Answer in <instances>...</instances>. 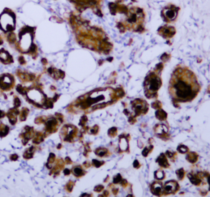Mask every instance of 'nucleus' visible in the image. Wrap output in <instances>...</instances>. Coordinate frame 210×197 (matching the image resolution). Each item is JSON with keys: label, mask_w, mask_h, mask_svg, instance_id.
<instances>
[{"label": "nucleus", "mask_w": 210, "mask_h": 197, "mask_svg": "<svg viewBox=\"0 0 210 197\" xmlns=\"http://www.w3.org/2000/svg\"><path fill=\"white\" fill-rule=\"evenodd\" d=\"M200 88L194 72L186 66H178L171 75L169 92L174 102L187 103L195 98Z\"/></svg>", "instance_id": "1"}, {"label": "nucleus", "mask_w": 210, "mask_h": 197, "mask_svg": "<svg viewBox=\"0 0 210 197\" xmlns=\"http://www.w3.org/2000/svg\"><path fill=\"white\" fill-rule=\"evenodd\" d=\"M180 8L174 4H169L166 6L161 11V17L167 23L174 22L178 15Z\"/></svg>", "instance_id": "2"}, {"label": "nucleus", "mask_w": 210, "mask_h": 197, "mask_svg": "<svg viewBox=\"0 0 210 197\" xmlns=\"http://www.w3.org/2000/svg\"><path fill=\"white\" fill-rule=\"evenodd\" d=\"M15 20L13 15L9 12H4L0 15V27L5 32L14 29Z\"/></svg>", "instance_id": "3"}, {"label": "nucleus", "mask_w": 210, "mask_h": 197, "mask_svg": "<svg viewBox=\"0 0 210 197\" xmlns=\"http://www.w3.org/2000/svg\"><path fill=\"white\" fill-rule=\"evenodd\" d=\"M106 92V91H100L92 93L87 101L88 105L92 106L99 103L108 102L109 100H111V96H106L105 95Z\"/></svg>", "instance_id": "4"}, {"label": "nucleus", "mask_w": 210, "mask_h": 197, "mask_svg": "<svg viewBox=\"0 0 210 197\" xmlns=\"http://www.w3.org/2000/svg\"><path fill=\"white\" fill-rule=\"evenodd\" d=\"M32 36L30 32H24L20 37L19 47L22 52H28L31 48Z\"/></svg>", "instance_id": "5"}, {"label": "nucleus", "mask_w": 210, "mask_h": 197, "mask_svg": "<svg viewBox=\"0 0 210 197\" xmlns=\"http://www.w3.org/2000/svg\"><path fill=\"white\" fill-rule=\"evenodd\" d=\"M162 84L161 79L157 75H152L147 82V87L149 91L154 93L156 92Z\"/></svg>", "instance_id": "6"}, {"label": "nucleus", "mask_w": 210, "mask_h": 197, "mask_svg": "<svg viewBox=\"0 0 210 197\" xmlns=\"http://www.w3.org/2000/svg\"><path fill=\"white\" fill-rule=\"evenodd\" d=\"M28 98L33 102L40 105L42 104L45 101L44 95L40 90L36 89L30 90L28 93Z\"/></svg>", "instance_id": "7"}, {"label": "nucleus", "mask_w": 210, "mask_h": 197, "mask_svg": "<svg viewBox=\"0 0 210 197\" xmlns=\"http://www.w3.org/2000/svg\"><path fill=\"white\" fill-rule=\"evenodd\" d=\"M159 34L165 39L172 38L176 34V29L174 27L164 25L158 30Z\"/></svg>", "instance_id": "8"}, {"label": "nucleus", "mask_w": 210, "mask_h": 197, "mask_svg": "<svg viewBox=\"0 0 210 197\" xmlns=\"http://www.w3.org/2000/svg\"><path fill=\"white\" fill-rule=\"evenodd\" d=\"M179 189V186L175 181H170L165 183L164 186V192L165 194H171L177 192Z\"/></svg>", "instance_id": "9"}, {"label": "nucleus", "mask_w": 210, "mask_h": 197, "mask_svg": "<svg viewBox=\"0 0 210 197\" xmlns=\"http://www.w3.org/2000/svg\"><path fill=\"white\" fill-rule=\"evenodd\" d=\"M188 178L189 179L191 182L194 185L196 186H199L202 182V174L200 175V173H197V174H189L187 175Z\"/></svg>", "instance_id": "10"}, {"label": "nucleus", "mask_w": 210, "mask_h": 197, "mask_svg": "<svg viewBox=\"0 0 210 197\" xmlns=\"http://www.w3.org/2000/svg\"><path fill=\"white\" fill-rule=\"evenodd\" d=\"M186 159L191 163H195L199 159L198 154L195 152H187Z\"/></svg>", "instance_id": "11"}, {"label": "nucleus", "mask_w": 210, "mask_h": 197, "mask_svg": "<svg viewBox=\"0 0 210 197\" xmlns=\"http://www.w3.org/2000/svg\"><path fill=\"white\" fill-rule=\"evenodd\" d=\"M152 192L156 195H160L162 192V186L161 183L156 182L152 186Z\"/></svg>", "instance_id": "12"}, {"label": "nucleus", "mask_w": 210, "mask_h": 197, "mask_svg": "<svg viewBox=\"0 0 210 197\" xmlns=\"http://www.w3.org/2000/svg\"><path fill=\"white\" fill-rule=\"evenodd\" d=\"M159 165L164 168H168V166H169V163H168L167 159L165 157V156L164 154H162L161 156V157L159 158Z\"/></svg>", "instance_id": "13"}, {"label": "nucleus", "mask_w": 210, "mask_h": 197, "mask_svg": "<svg viewBox=\"0 0 210 197\" xmlns=\"http://www.w3.org/2000/svg\"><path fill=\"white\" fill-rule=\"evenodd\" d=\"M176 174L178 176V179L180 180V181H182V180H183V179L185 177L186 173H185V171L183 168H181V169H179L178 170H177L176 171Z\"/></svg>", "instance_id": "14"}, {"label": "nucleus", "mask_w": 210, "mask_h": 197, "mask_svg": "<svg viewBox=\"0 0 210 197\" xmlns=\"http://www.w3.org/2000/svg\"><path fill=\"white\" fill-rule=\"evenodd\" d=\"M156 132L160 135L166 133L167 132V128L165 125H160L157 126V128H156Z\"/></svg>", "instance_id": "15"}, {"label": "nucleus", "mask_w": 210, "mask_h": 197, "mask_svg": "<svg viewBox=\"0 0 210 197\" xmlns=\"http://www.w3.org/2000/svg\"><path fill=\"white\" fill-rule=\"evenodd\" d=\"M119 146H120V149H121V151H126L127 147H128V143H127L126 138H123L121 139Z\"/></svg>", "instance_id": "16"}, {"label": "nucleus", "mask_w": 210, "mask_h": 197, "mask_svg": "<svg viewBox=\"0 0 210 197\" xmlns=\"http://www.w3.org/2000/svg\"><path fill=\"white\" fill-rule=\"evenodd\" d=\"M178 151L181 154H186L189 152V148L183 144H181L178 147Z\"/></svg>", "instance_id": "17"}, {"label": "nucleus", "mask_w": 210, "mask_h": 197, "mask_svg": "<svg viewBox=\"0 0 210 197\" xmlns=\"http://www.w3.org/2000/svg\"><path fill=\"white\" fill-rule=\"evenodd\" d=\"M156 116H157L158 118H159L160 120H163L166 119L167 116V114L163 110H161V111H159L157 113H156Z\"/></svg>", "instance_id": "18"}, {"label": "nucleus", "mask_w": 210, "mask_h": 197, "mask_svg": "<svg viewBox=\"0 0 210 197\" xmlns=\"http://www.w3.org/2000/svg\"><path fill=\"white\" fill-rule=\"evenodd\" d=\"M155 176L156 178L159 179V180H162L165 178V173L163 171L161 170H159L157 171L155 173Z\"/></svg>", "instance_id": "19"}, {"label": "nucleus", "mask_w": 210, "mask_h": 197, "mask_svg": "<svg viewBox=\"0 0 210 197\" xmlns=\"http://www.w3.org/2000/svg\"><path fill=\"white\" fill-rule=\"evenodd\" d=\"M73 173L77 176H81L83 174V169L79 167H76L73 169Z\"/></svg>", "instance_id": "20"}, {"label": "nucleus", "mask_w": 210, "mask_h": 197, "mask_svg": "<svg viewBox=\"0 0 210 197\" xmlns=\"http://www.w3.org/2000/svg\"><path fill=\"white\" fill-rule=\"evenodd\" d=\"M167 154L168 157L170 158H172L176 156V153L169 152V151L167 152Z\"/></svg>", "instance_id": "21"}, {"label": "nucleus", "mask_w": 210, "mask_h": 197, "mask_svg": "<svg viewBox=\"0 0 210 197\" xmlns=\"http://www.w3.org/2000/svg\"><path fill=\"white\" fill-rule=\"evenodd\" d=\"M4 116V114L2 111H0V118H3Z\"/></svg>", "instance_id": "22"}, {"label": "nucleus", "mask_w": 210, "mask_h": 197, "mask_svg": "<svg viewBox=\"0 0 210 197\" xmlns=\"http://www.w3.org/2000/svg\"><path fill=\"white\" fill-rule=\"evenodd\" d=\"M208 182L209 184V191H210V175L208 177Z\"/></svg>", "instance_id": "23"}]
</instances>
